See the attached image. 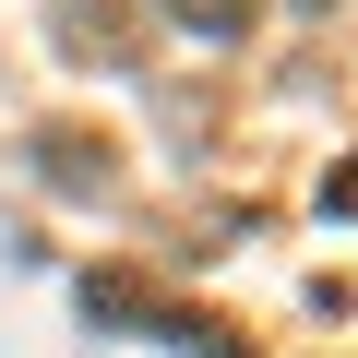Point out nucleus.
Listing matches in <instances>:
<instances>
[{
    "label": "nucleus",
    "instance_id": "nucleus-1",
    "mask_svg": "<svg viewBox=\"0 0 358 358\" xmlns=\"http://www.w3.org/2000/svg\"><path fill=\"white\" fill-rule=\"evenodd\" d=\"M36 167H60V192H108V179H120V155L96 131H60V120L36 131Z\"/></svg>",
    "mask_w": 358,
    "mask_h": 358
},
{
    "label": "nucleus",
    "instance_id": "nucleus-2",
    "mask_svg": "<svg viewBox=\"0 0 358 358\" xmlns=\"http://www.w3.org/2000/svg\"><path fill=\"white\" fill-rule=\"evenodd\" d=\"M167 24H192V36H239L251 0H167Z\"/></svg>",
    "mask_w": 358,
    "mask_h": 358
}]
</instances>
